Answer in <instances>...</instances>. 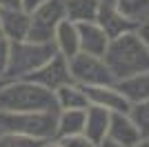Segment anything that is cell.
Here are the masks:
<instances>
[{"instance_id":"cell-26","label":"cell","mask_w":149,"mask_h":147,"mask_svg":"<svg viewBox=\"0 0 149 147\" xmlns=\"http://www.w3.org/2000/svg\"><path fill=\"white\" fill-rule=\"evenodd\" d=\"M45 0H22V9H27V11H31V9H36L38 5H42Z\"/></svg>"},{"instance_id":"cell-12","label":"cell","mask_w":149,"mask_h":147,"mask_svg":"<svg viewBox=\"0 0 149 147\" xmlns=\"http://www.w3.org/2000/svg\"><path fill=\"white\" fill-rule=\"evenodd\" d=\"M96 22L105 29V34L109 38L123 36V34H127V31H134V29H136V22H131L129 18H125V16L113 5H100Z\"/></svg>"},{"instance_id":"cell-20","label":"cell","mask_w":149,"mask_h":147,"mask_svg":"<svg viewBox=\"0 0 149 147\" xmlns=\"http://www.w3.org/2000/svg\"><path fill=\"white\" fill-rule=\"evenodd\" d=\"M129 118L134 120V125L138 127L143 138H149V100H140V103L129 105Z\"/></svg>"},{"instance_id":"cell-4","label":"cell","mask_w":149,"mask_h":147,"mask_svg":"<svg viewBox=\"0 0 149 147\" xmlns=\"http://www.w3.org/2000/svg\"><path fill=\"white\" fill-rule=\"evenodd\" d=\"M0 134H25L49 141L56 136V111H2Z\"/></svg>"},{"instance_id":"cell-5","label":"cell","mask_w":149,"mask_h":147,"mask_svg":"<svg viewBox=\"0 0 149 147\" xmlns=\"http://www.w3.org/2000/svg\"><path fill=\"white\" fill-rule=\"evenodd\" d=\"M65 20V0H45L42 5L29 11V34L27 40L54 43L56 27Z\"/></svg>"},{"instance_id":"cell-9","label":"cell","mask_w":149,"mask_h":147,"mask_svg":"<svg viewBox=\"0 0 149 147\" xmlns=\"http://www.w3.org/2000/svg\"><path fill=\"white\" fill-rule=\"evenodd\" d=\"M0 31L7 40H25L29 34V11L22 7L0 9Z\"/></svg>"},{"instance_id":"cell-3","label":"cell","mask_w":149,"mask_h":147,"mask_svg":"<svg viewBox=\"0 0 149 147\" xmlns=\"http://www.w3.org/2000/svg\"><path fill=\"white\" fill-rule=\"evenodd\" d=\"M56 54L54 43H33V40H9V60L2 74V80H18L33 74L40 65Z\"/></svg>"},{"instance_id":"cell-13","label":"cell","mask_w":149,"mask_h":147,"mask_svg":"<svg viewBox=\"0 0 149 147\" xmlns=\"http://www.w3.org/2000/svg\"><path fill=\"white\" fill-rule=\"evenodd\" d=\"M109 118H111V111L102 109V107H98V105H87V109H85V129H82V134L87 136L91 143H100L102 138H107Z\"/></svg>"},{"instance_id":"cell-18","label":"cell","mask_w":149,"mask_h":147,"mask_svg":"<svg viewBox=\"0 0 149 147\" xmlns=\"http://www.w3.org/2000/svg\"><path fill=\"white\" fill-rule=\"evenodd\" d=\"M100 5L96 0H65V18L71 22H89L98 18Z\"/></svg>"},{"instance_id":"cell-23","label":"cell","mask_w":149,"mask_h":147,"mask_svg":"<svg viewBox=\"0 0 149 147\" xmlns=\"http://www.w3.org/2000/svg\"><path fill=\"white\" fill-rule=\"evenodd\" d=\"M7 60H9V40L5 36H0V80L7 69Z\"/></svg>"},{"instance_id":"cell-22","label":"cell","mask_w":149,"mask_h":147,"mask_svg":"<svg viewBox=\"0 0 149 147\" xmlns=\"http://www.w3.org/2000/svg\"><path fill=\"white\" fill-rule=\"evenodd\" d=\"M60 143V147H96V143H91L85 134H71V136H62L56 138Z\"/></svg>"},{"instance_id":"cell-27","label":"cell","mask_w":149,"mask_h":147,"mask_svg":"<svg viewBox=\"0 0 149 147\" xmlns=\"http://www.w3.org/2000/svg\"><path fill=\"white\" fill-rule=\"evenodd\" d=\"M96 147H123V145H118V143H113L111 138H102L100 143H96Z\"/></svg>"},{"instance_id":"cell-29","label":"cell","mask_w":149,"mask_h":147,"mask_svg":"<svg viewBox=\"0 0 149 147\" xmlns=\"http://www.w3.org/2000/svg\"><path fill=\"white\" fill-rule=\"evenodd\" d=\"M134 147H149V138H140V141H138Z\"/></svg>"},{"instance_id":"cell-31","label":"cell","mask_w":149,"mask_h":147,"mask_svg":"<svg viewBox=\"0 0 149 147\" xmlns=\"http://www.w3.org/2000/svg\"><path fill=\"white\" fill-rule=\"evenodd\" d=\"M0 36H2V31H0Z\"/></svg>"},{"instance_id":"cell-8","label":"cell","mask_w":149,"mask_h":147,"mask_svg":"<svg viewBox=\"0 0 149 147\" xmlns=\"http://www.w3.org/2000/svg\"><path fill=\"white\" fill-rule=\"evenodd\" d=\"M87 92L89 105H98L102 109L111 111V114H127L129 111V100L123 92L118 89L116 83L111 85H96V87H85Z\"/></svg>"},{"instance_id":"cell-21","label":"cell","mask_w":149,"mask_h":147,"mask_svg":"<svg viewBox=\"0 0 149 147\" xmlns=\"http://www.w3.org/2000/svg\"><path fill=\"white\" fill-rule=\"evenodd\" d=\"M45 138H33L25 134H0V147H40Z\"/></svg>"},{"instance_id":"cell-7","label":"cell","mask_w":149,"mask_h":147,"mask_svg":"<svg viewBox=\"0 0 149 147\" xmlns=\"http://www.w3.org/2000/svg\"><path fill=\"white\" fill-rule=\"evenodd\" d=\"M27 80L42 85L45 89H49V92H56L58 87L71 83L74 78H71V71H69V60L62 54H58V51H56L49 60L45 62V65H40L33 74H29Z\"/></svg>"},{"instance_id":"cell-10","label":"cell","mask_w":149,"mask_h":147,"mask_svg":"<svg viewBox=\"0 0 149 147\" xmlns=\"http://www.w3.org/2000/svg\"><path fill=\"white\" fill-rule=\"evenodd\" d=\"M78 24V40H80V51L93 56H102L107 45H109V36L105 34V29L100 27L96 20L89 22H76Z\"/></svg>"},{"instance_id":"cell-24","label":"cell","mask_w":149,"mask_h":147,"mask_svg":"<svg viewBox=\"0 0 149 147\" xmlns=\"http://www.w3.org/2000/svg\"><path fill=\"white\" fill-rule=\"evenodd\" d=\"M136 34L140 36V40L145 43V47L149 49V18L140 20V22L136 24Z\"/></svg>"},{"instance_id":"cell-19","label":"cell","mask_w":149,"mask_h":147,"mask_svg":"<svg viewBox=\"0 0 149 147\" xmlns=\"http://www.w3.org/2000/svg\"><path fill=\"white\" fill-rule=\"evenodd\" d=\"M113 7L136 24L149 18V0H113Z\"/></svg>"},{"instance_id":"cell-17","label":"cell","mask_w":149,"mask_h":147,"mask_svg":"<svg viewBox=\"0 0 149 147\" xmlns=\"http://www.w3.org/2000/svg\"><path fill=\"white\" fill-rule=\"evenodd\" d=\"M118 89L127 96L129 103H140V100H149V69L136 74L127 80H120L116 83Z\"/></svg>"},{"instance_id":"cell-25","label":"cell","mask_w":149,"mask_h":147,"mask_svg":"<svg viewBox=\"0 0 149 147\" xmlns=\"http://www.w3.org/2000/svg\"><path fill=\"white\" fill-rule=\"evenodd\" d=\"M22 7V0H0V9H16Z\"/></svg>"},{"instance_id":"cell-6","label":"cell","mask_w":149,"mask_h":147,"mask_svg":"<svg viewBox=\"0 0 149 147\" xmlns=\"http://www.w3.org/2000/svg\"><path fill=\"white\" fill-rule=\"evenodd\" d=\"M69 60V71L74 83L82 87H96V85H111L116 83L107 67V62L102 60V56H93V54H85L78 51L76 56L67 58Z\"/></svg>"},{"instance_id":"cell-30","label":"cell","mask_w":149,"mask_h":147,"mask_svg":"<svg viewBox=\"0 0 149 147\" xmlns=\"http://www.w3.org/2000/svg\"><path fill=\"white\" fill-rule=\"evenodd\" d=\"M98 5H113V0H96Z\"/></svg>"},{"instance_id":"cell-28","label":"cell","mask_w":149,"mask_h":147,"mask_svg":"<svg viewBox=\"0 0 149 147\" xmlns=\"http://www.w3.org/2000/svg\"><path fill=\"white\" fill-rule=\"evenodd\" d=\"M40 147H60V143H58L56 138H49V141H45Z\"/></svg>"},{"instance_id":"cell-15","label":"cell","mask_w":149,"mask_h":147,"mask_svg":"<svg viewBox=\"0 0 149 147\" xmlns=\"http://www.w3.org/2000/svg\"><path fill=\"white\" fill-rule=\"evenodd\" d=\"M54 96H56L58 109H85L89 105L85 87L74 83V80L67 83V85H62V87H58L54 92Z\"/></svg>"},{"instance_id":"cell-1","label":"cell","mask_w":149,"mask_h":147,"mask_svg":"<svg viewBox=\"0 0 149 147\" xmlns=\"http://www.w3.org/2000/svg\"><path fill=\"white\" fill-rule=\"evenodd\" d=\"M102 60L107 62L113 80L120 83V80H127L131 76L149 69V49L145 47V43L134 29L123 34V36L109 38Z\"/></svg>"},{"instance_id":"cell-14","label":"cell","mask_w":149,"mask_h":147,"mask_svg":"<svg viewBox=\"0 0 149 147\" xmlns=\"http://www.w3.org/2000/svg\"><path fill=\"white\" fill-rule=\"evenodd\" d=\"M54 47L58 54H62L65 58H71L80 51V40H78V24L71 20H60V24L56 27L54 34Z\"/></svg>"},{"instance_id":"cell-16","label":"cell","mask_w":149,"mask_h":147,"mask_svg":"<svg viewBox=\"0 0 149 147\" xmlns=\"http://www.w3.org/2000/svg\"><path fill=\"white\" fill-rule=\"evenodd\" d=\"M85 109H58L56 111V136L54 138L82 134V129H85Z\"/></svg>"},{"instance_id":"cell-11","label":"cell","mask_w":149,"mask_h":147,"mask_svg":"<svg viewBox=\"0 0 149 147\" xmlns=\"http://www.w3.org/2000/svg\"><path fill=\"white\" fill-rule=\"evenodd\" d=\"M107 138H111L113 143H118L123 147H134L143 136L129 118V114H111L109 118V129H107Z\"/></svg>"},{"instance_id":"cell-2","label":"cell","mask_w":149,"mask_h":147,"mask_svg":"<svg viewBox=\"0 0 149 147\" xmlns=\"http://www.w3.org/2000/svg\"><path fill=\"white\" fill-rule=\"evenodd\" d=\"M0 109L2 111H58L54 92L27 78L0 83Z\"/></svg>"}]
</instances>
